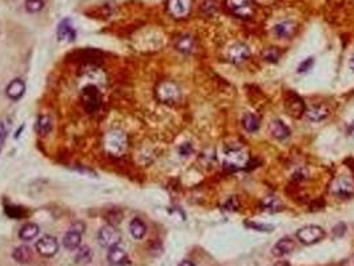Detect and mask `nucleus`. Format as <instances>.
<instances>
[{
  "label": "nucleus",
  "mask_w": 354,
  "mask_h": 266,
  "mask_svg": "<svg viewBox=\"0 0 354 266\" xmlns=\"http://www.w3.org/2000/svg\"><path fill=\"white\" fill-rule=\"evenodd\" d=\"M36 129L40 135H48L52 131V120L50 116H45V115L39 116L37 122H36Z\"/></svg>",
  "instance_id": "obj_28"
},
{
  "label": "nucleus",
  "mask_w": 354,
  "mask_h": 266,
  "mask_svg": "<svg viewBox=\"0 0 354 266\" xmlns=\"http://www.w3.org/2000/svg\"><path fill=\"white\" fill-rule=\"evenodd\" d=\"M1 148H3V143H0V153H1Z\"/></svg>",
  "instance_id": "obj_41"
},
{
  "label": "nucleus",
  "mask_w": 354,
  "mask_h": 266,
  "mask_svg": "<svg viewBox=\"0 0 354 266\" xmlns=\"http://www.w3.org/2000/svg\"><path fill=\"white\" fill-rule=\"evenodd\" d=\"M97 241L100 246L111 249L120 244V233L112 225H105L99 230Z\"/></svg>",
  "instance_id": "obj_6"
},
{
  "label": "nucleus",
  "mask_w": 354,
  "mask_h": 266,
  "mask_svg": "<svg viewBox=\"0 0 354 266\" xmlns=\"http://www.w3.org/2000/svg\"><path fill=\"white\" fill-rule=\"evenodd\" d=\"M39 226L33 224V222H30V224H26V225L23 226L20 232H19V237L20 239L23 241H31V239L36 238L37 236H39Z\"/></svg>",
  "instance_id": "obj_25"
},
{
  "label": "nucleus",
  "mask_w": 354,
  "mask_h": 266,
  "mask_svg": "<svg viewBox=\"0 0 354 266\" xmlns=\"http://www.w3.org/2000/svg\"><path fill=\"white\" fill-rule=\"evenodd\" d=\"M245 225L253 230H258V232H270V230H273V226L265 225V224H257V222H245Z\"/></svg>",
  "instance_id": "obj_32"
},
{
  "label": "nucleus",
  "mask_w": 354,
  "mask_h": 266,
  "mask_svg": "<svg viewBox=\"0 0 354 266\" xmlns=\"http://www.w3.org/2000/svg\"><path fill=\"white\" fill-rule=\"evenodd\" d=\"M269 132L270 135L273 136L274 139L277 140H285L290 136V129L288 128V125L283 120H273V121L269 124Z\"/></svg>",
  "instance_id": "obj_15"
},
{
  "label": "nucleus",
  "mask_w": 354,
  "mask_h": 266,
  "mask_svg": "<svg viewBox=\"0 0 354 266\" xmlns=\"http://www.w3.org/2000/svg\"><path fill=\"white\" fill-rule=\"evenodd\" d=\"M297 239L304 245H313L325 237V230L319 225H308L297 230Z\"/></svg>",
  "instance_id": "obj_3"
},
{
  "label": "nucleus",
  "mask_w": 354,
  "mask_h": 266,
  "mask_svg": "<svg viewBox=\"0 0 354 266\" xmlns=\"http://www.w3.org/2000/svg\"><path fill=\"white\" fill-rule=\"evenodd\" d=\"M168 11L176 19L187 18L191 12V0H168Z\"/></svg>",
  "instance_id": "obj_10"
},
{
  "label": "nucleus",
  "mask_w": 354,
  "mask_h": 266,
  "mask_svg": "<svg viewBox=\"0 0 354 266\" xmlns=\"http://www.w3.org/2000/svg\"><path fill=\"white\" fill-rule=\"evenodd\" d=\"M58 37L59 40L63 41H73L76 39V32H75L71 24L68 23V20L60 23V26L58 28Z\"/></svg>",
  "instance_id": "obj_21"
},
{
  "label": "nucleus",
  "mask_w": 354,
  "mask_h": 266,
  "mask_svg": "<svg viewBox=\"0 0 354 266\" xmlns=\"http://www.w3.org/2000/svg\"><path fill=\"white\" fill-rule=\"evenodd\" d=\"M273 266H291V265L288 261H278L276 262Z\"/></svg>",
  "instance_id": "obj_39"
},
{
  "label": "nucleus",
  "mask_w": 354,
  "mask_h": 266,
  "mask_svg": "<svg viewBox=\"0 0 354 266\" xmlns=\"http://www.w3.org/2000/svg\"><path fill=\"white\" fill-rule=\"evenodd\" d=\"M104 148L112 156H121L127 149V139L121 132H109L104 140Z\"/></svg>",
  "instance_id": "obj_2"
},
{
  "label": "nucleus",
  "mask_w": 354,
  "mask_h": 266,
  "mask_svg": "<svg viewBox=\"0 0 354 266\" xmlns=\"http://www.w3.org/2000/svg\"><path fill=\"white\" fill-rule=\"evenodd\" d=\"M332 193L340 197H350L354 194V181L348 176L337 177L332 184Z\"/></svg>",
  "instance_id": "obj_8"
},
{
  "label": "nucleus",
  "mask_w": 354,
  "mask_h": 266,
  "mask_svg": "<svg viewBox=\"0 0 354 266\" xmlns=\"http://www.w3.org/2000/svg\"><path fill=\"white\" fill-rule=\"evenodd\" d=\"M81 236L83 235L77 233L75 230H71V229L68 230L63 238L64 248L67 249V250H76V249L80 248Z\"/></svg>",
  "instance_id": "obj_20"
},
{
  "label": "nucleus",
  "mask_w": 354,
  "mask_h": 266,
  "mask_svg": "<svg viewBox=\"0 0 354 266\" xmlns=\"http://www.w3.org/2000/svg\"><path fill=\"white\" fill-rule=\"evenodd\" d=\"M129 232L135 239H141L147 235V226L140 218H133L129 224Z\"/></svg>",
  "instance_id": "obj_26"
},
{
  "label": "nucleus",
  "mask_w": 354,
  "mask_h": 266,
  "mask_svg": "<svg viewBox=\"0 0 354 266\" xmlns=\"http://www.w3.org/2000/svg\"><path fill=\"white\" fill-rule=\"evenodd\" d=\"M349 67H350V69H352V71H353V72H354V55H353V56H352V59H350Z\"/></svg>",
  "instance_id": "obj_40"
},
{
  "label": "nucleus",
  "mask_w": 354,
  "mask_h": 266,
  "mask_svg": "<svg viewBox=\"0 0 354 266\" xmlns=\"http://www.w3.org/2000/svg\"><path fill=\"white\" fill-rule=\"evenodd\" d=\"M249 161V156L241 147H228L225 149L224 167L228 171H240L245 168Z\"/></svg>",
  "instance_id": "obj_1"
},
{
  "label": "nucleus",
  "mask_w": 354,
  "mask_h": 266,
  "mask_svg": "<svg viewBox=\"0 0 354 266\" xmlns=\"http://www.w3.org/2000/svg\"><path fill=\"white\" fill-rule=\"evenodd\" d=\"M7 135H8V128H7L4 121H0V143L4 144Z\"/></svg>",
  "instance_id": "obj_36"
},
{
  "label": "nucleus",
  "mask_w": 354,
  "mask_h": 266,
  "mask_svg": "<svg viewBox=\"0 0 354 266\" xmlns=\"http://www.w3.org/2000/svg\"><path fill=\"white\" fill-rule=\"evenodd\" d=\"M313 63H314V59L313 58H308V59H305L302 63L298 65V69H297V72L298 73H305L308 72L309 69H312L313 67Z\"/></svg>",
  "instance_id": "obj_33"
},
{
  "label": "nucleus",
  "mask_w": 354,
  "mask_h": 266,
  "mask_svg": "<svg viewBox=\"0 0 354 266\" xmlns=\"http://www.w3.org/2000/svg\"><path fill=\"white\" fill-rule=\"evenodd\" d=\"M225 210H228V212H234V210H238V207H240V201H238L236 197H229L225 204L223 205Z\"/></svg>",
  "instance_id": "obj_31"
},
{
  "label": "nucleus",
  "mask_w": 354,
  "mask_h": 266,
  "mask_svg": "<svg viewBox=\"0 0 354 266\" xmlns=\"http://www.w3.org/2000/svg\"><path fill=\"white\" fill-rule=\"evenodd\" d=\"M241 124L244 126V129L251 133H255L260 129V118H257L253 113H245L242 116Z\"/></svg>",
  "instance_id": "obj_24"
},
{
  "label": "nucleus",
  "mask_w": 354,
  "mask_h": 266,
  "mask_svg": "<svg viewBox=\"0 0 354 266\" xmlns=\"http://www.w3.org/2000/svg\"><path fill=\"white\" fill-rule=\"evenodd\" d=\"M108 261L113 266L126 265L127 262H128V256H127V253L117 245V246H113V248L108 250Z\"/></svg>",
  "instance_id": "obj_18"
},
{
  "label": "nucleus",
  "mask_w": 354,
  "mask_h": 266,
  "mask_svg": "<svg viewBox=\"0 0 354 266\" xmlns=\"http://www.w3.org/2000/svg\"><path fill=\"white\" fill-rule=\"evenodd\" d=\"M285 108H287L288 113L290 115L291 118H298L302 115H305V103L304 100L301 99L300 96H297L296 93H290V99H287L285 101Z\"/></svg>",
  "instance_id": "obj_11"
},
{
  "label": "nucleus",
  "mask_w": 354,
  "mask_h": 266,
  "mask_svg": "<svg viewBox=\"0 0 354 266\" xmlns=\"http://www.w3.org/2000/svg\"><path fill=\"white\" fill-rule=\"evenodd\" d=\"M179 266H196L192 261H188V260H184L179 264Z\"/></svg>",
  "instance_id": "obj_38"
},
{
  "label": "nucleus",
  "mask_w": 354,
  "mask_h": 266,
  "mask_svg": "<svg viewBox=\"0 0 354 266\" xmlns=\"http://www.w3.org/2000/svg\"><path fill=\"white\" fill-rule=\"evenodd\" d=\"M327 116H329V109L321 104L312 105L310 108L305 111V118L312 122L323 121V120H326Z\"/></svg>",
  "instance_id": "obj_13"
},
{
  "label": "nucleus",
  "mask_w": 354,
  "mask_h": 266,
  "mask_svg": "<svg viewBox=\"0 0 354 266\" xmlns=\"http://www.w3.org/2000/svg\"><path fill=\"white\" fill-rule=\"evenodd\" d=\"M294 246H296L294 239H291L290 237H284L272 248V254L274 257H283L285 254H289Z\"/></svg>",
  "instance_id": "obj_16"
},
{
  "label": "nucleus",
  "mask_w": 354,
  "mask_h": 266,
  "mask_svg": "<svg viewBox=\"0 0 354 266\" xmlns=\"http://www.w3.org/2000/svg\"><path fill=\"white\" fill-rule=\"evenodd\" d=\"M156 93L159 100L165 104L177 103L180 99L179 87L172 82H162L160 86L157 87Z\"/></svg>",
  "instance_id": "obj_4"
},
{
  "label": "nucleus",
  "mask_w": 354,
  "mask_h": 266,
  "mask_svg": "<svg viewBox=\"0 0 354 266\" xmlns=\"http://www.w3.org/2000/svg\"><path fill=\"white\" fill-rule=\"evenodd\" d=\"M69 229L75 230V232H77V233L83 235V233L85 232V225L81 221H76V222H73V224H72Z\"/></svg>",
  "instance_id": "obj_37"
},
{
  "label": "nucleus",
  "mask_w": 354,
  "mask_h": 266,
  "mask_svg": "<svg viewBox=\"0 0 354 266\" xmlns=\"http://www.w3.org/2000/svg\"><path fill=\"white\" fill-rule=\"evenodd\" d=\"M24 92H26V84L20 79H15L7 87V96L11 100H14V101L22 99Z\"/></svg>",
  "instance_id": "obj_19"
},
{
  "label": "nucleus",
  "mask_w": 354,
  "mask_h": 266,
  "mask_svg": "<svg viewBox=\"0 0 354 266\" xmlns=\"http://www.w3.org/2000/svg\"><path fill=\"white\" fill-rule=\"evenodd\" d=\"M175 48L184 55L192 54L194 48H196V40H194V37L192 35H181L176 40Z\"/></svg>",
  "instance_id": "obj_17"
},
{
  "label": "nucleus",
  "mask_w": 354,
  "mask_h": 266,
  "mask_svg": "<svg viewBox=\"0 0 354 266\" xmlns=\"http://www.w3.org/2000/svg\"><path fill=\"white\" fill-rule=\"evenodd\" d=\"M101 104V96L99 89L94 86L85 87L83 89V105L87 112H96L100 108Z\"/></svg>",
  "instance_id": "obj_5"
},
{
  "label": "nucleus",
  "mask_w": 354,
  "mask_h": 266,
  "mask_svg": "<svg viewBox=\"0 0 354 266\" xmlns=\"http://www.w3.org/2000/svg\"><path fill=\"white\" fill-rule=\"evenodd\" d=\"M7 214L12 218H20L23 216L22 207L19 209L18 207H7Z\"/></svg>",
  "instance_id": "obj_34"
},
{
  "label": "nucleus",
  "mask_w": 354,
  "mask_h": 266,
  "mask_svg": "<svg viewBox=\"0 0 354 266\" xmlns=\"http://www.w3.org/2000/svg\"><path fill=\"white\" fill-rule=\"evenodd\" d=\"M179 152L181 156H185V157H187V156H189V154H192L193 147L189 144V143H185V144H183L181 147H180Z\"/></svg>",
  "instance_id": "obj_35"
},
{
  "label": "nucleus",
  "mask_w": 354,
  "mask_h": 266,
  "mask_svg": "<svg viewBox=\"0 0 354 266\" xmlns=\"http://www.w3.org/2000/svg\"><path fill=\"white\" fill-rule=\"evenodd\" d=\"M44 7V0H26V9L30 14L40 12Z\"/></svg>",
  "instance_id": "obj_30"
},
{
  "label": "nucleus",
  "mask_w": 354,
  "mask_h": 266,
  "mask_svg": "<svg viewBox=\"0 0 354 266\" xmlns=\"http://www.w3.org/2000/svg\"><path fill=\"white\" fill-rule=\"evenodd\" d=\"M92 257H94V253H92V249L90 246H81L79 248L76 253V257H75V261L79 265H87L92 261Z\"/></svg>",
  "instance_id": "obj_27"
},
{
  "label": "nucleus",
  "mask_w": 354,
  "mask_h": 266,
  "mask_svg": "<svg viewBox=\"0 0 354 266\" xmlns=\"http://www.w3.org/2000/svg\"><path fill=\"white\" fill-rule=\"evenodd\" d=\"M249 56H251V50L244 43H236L232 47H229L228 52H226V59L233 64L244 63L245 60L249 59Z\"/></svg>",
  "instance_id": "obj_9"
},
{
  "label": "nucleus",
  "mask_w": 354,
  "mask_h": 266,
  "mask_svg": "<svg viewBox=\"0 0 354 266\" xmlns=\"http://www.w3.org/2000/svg\"><path fill=\"white\" fill-rule=\"evenodd\" d=\"M297 31V24L291 20H284L273 27L274 36L278 39H290Z\"/></svg>",
  "instance_id": "obj_12"
},
{
  "label": "nucleus",
  "mask_w": 354,
  "mask_h": 266,
  "mask_svg": "<svg viewBox=\"0 0 354 266\" xmlns=\"http://www.w3.org/2000/svg\"><path fill=\"white\" fill-rule=\"evenodd\" d=\"M229 8L241 18H249L253 12L251 0H229Z\"/></svg>",
  "instance_id": "obj_14"
},
{
  "label": "nucleus",
  "mask_w": 354,
  "mask_h": 266,
  "mask_svg": "<svg viewBox=\"0 0 354 266\" xmlns=\"http://www.w3.org/2000/svg\"><path fill=\"white\" fill-rule=\"evenodd\" d=\"M262 59L268 63H277L280 58H281V52L278 50L277 47H268L262 51Z\"/></svg>",
  "instance_id": "obj_29"
},
{
  "label": "nucleus",
  "mask_w": 354,
  "mask_h": 266,
  "mask_svg": "<svg viewBox=\"0 0 354 266\" xmlns=\"http://www.w3.org/2000/svg\"><path fill=\"white\" fill-rule=\"evenodd\" d=\"M261 209L269 213L280 212V210L283 209V203H281L277 197H274V196H266V197L261 201Z\"/></svg>",
  "instance_id": "obj_23"
},
{
  "label": "nucleus",
  "mask_w": 354,
  "mask_h": 266,
  "mask_svg": "<svg viewBox=\"0 0 354 266\" xmlns=\"http://www.w3.org/2000/svg\"><path fill=\"white\" fill-rule=\"evenodd\" d=\"M32 249L27 245H22V246H18L15 249L14 253H12V257L16 262L19 264H28V262L32 260Z\"/></svg>",
  "instance_id": "obj_22"
},
{
  "label": "nucleus",
  "mask_w": 354,
  "mask_h": 266,
  "mask_svg": "<svg viewBox=\"0 0 354 266\" xmlns=\"http://www.w3.org/2000/svg\"><path fill=\"white\" fill-rule=\"evenodd\" d=\"M36 250L43 257H54L59 250L58 239L54 236H43L36 242Z\"/></svg>",
  "instance_id": "obj_7"
}]
</instances>
